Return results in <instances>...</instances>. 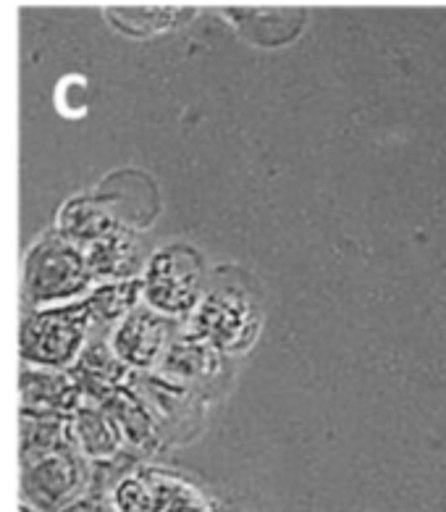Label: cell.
<instances>
[{
    "instance_id": "5",
    "label": "cell",
    "mask_w": 446,
    "mask_h": 512,
    "mask_svg": "<svg viewBox=\"0 0 446 512\" xmlns=\"http://www.w3.org/2000/svg\"><path fill=\"white\" fill-rule=\"evenodd\" d=\"M197 258L189 250H166L153 260L150 279H147V295L158 308L171 313L192 305L197 292Z\"/></svg>"
},
{
    "instance_id": "11",
    "label": "cell",
    "mask_w": 446,
    "mask_h": 512,
    "mask_svg": "<svg viewBox=\"0 0 446 512\" xmlns=\"http://www.w3.org/2000/svg\"><path fill=\"white\" fill-rule=\"evenodd\" d=\"M19 512H35V510H32V505H29V502H27V505L19 507Z\"/></svg>"
},
{
    "instance_id": "9",
    "label": "cell",
    "mask_w": 446,
    "mask_h": 512,
    "mask_svg": "<svg viewBox=\"0 0 446 512\" xmlns=\"http://www.w3.org/2000/svg\"><path fill=\"white\" fill-rule=\"evenodd\" d=\"M79 439H82V449L90 457H105L116 449V436L100 415H82L79 421Z\"/></svg>"
},
{
    "instance_id": "7",
    "label": "cell",
    "mask_w": 446,
    "mask_h": 512,
    "mask_svg": "<svg viewBox=\"0 0 446 512\" xmlns=\"http://www.w3.org/2000/svg\"><path fill=\"white\" fill-rule=\"evenodd\" d=\"M108 16H111L113 22L119 24L121 29H129V32H134V27H140L137 32L140 35H145V32H155V29H166L171 27V24L179 19V11H158V8H132V11H108Z\"/></svg>"
},
{
    "instance_id": "2",
    "label": "cell",
    "mask_w": 446,
    "mask_h": 512,
    "mask_svg": "<svg viewBox=\"0 0 446 512\" xmlns=\"http://www.w3.org/2000/svg\"><path fill=\"white\" fill-rule=\"evenodd\" d=\"M113 507L116 512H213L195 486L158 470L124 478L113 491Z\"/></svg>"
},
{
    "instance_id": "1",
    "label": "cell",
    "mask_w": 446,
    "mask_h": 512,
    "mask_svg": "<svg viewBox=\"0 0 446 512\" xmlns=\"http://www.w3.org/2000/svg\"><path fill=\"white\" fill-rule=\"evenodd\" d=\"M21 460H24L21 489H24V499L35 510L56 512L77 502V494L82 489V468L66 444L42 449Z\"/></svg>"
},
{
    "instance_id": "10",
    "label": "cell",
    "mask_w": 446,
    "mask_h": 512,
    "mask_svg": "<svg viewBox=\"0 0 446 512\" xmlns=\"http://www.w3.org/2000/svg\"><path fill=\"white\" fill-rule=\"evenodd\" d=\"M56 512H108L103 505H98V502H84V499H77V502H71V505L61 507V510Z\"/></svg>"
},
{
    "instance_id": "6",
    "label": "cell",
    "mask_w": 446,
    "mask_h": 512,
    "mask_svg": "<svg viewBox=\"0 0 446 512\" xmlns=\"http://www.w3.org/2000/svg\"><path fill=\"white\" fill-rule=\"evenodd\" d=\"M163 326L158 318L140 313V316L129 318L121 326L119 337H116V350L124 360H132L137 365H147L155 358V352L161 347Z\"/></svg>"
},
{
    "instance_id": "8",
    "label": "cell",
    "mask_w": 446,
    "mask_h": 512,
    "mask_svg": "<svg viewBox=\"0 0 446 512\" xmlns=\"http://www.w3.org/2000/svg\"><path fill=\"white\" fill-rule=\"evenodd\" d=\"M24 397L29 405L42 407H69L74 402V392H71L66 381L61 379H24Z\"/></svg>"
},
{
    "instance_id": "4",
    "label": "cell",
    "mask_w": 446,
    "mask_h": 512,
    "mask_svg": "<svg viewBox=\"0 0 446 512\" xmlns=\"http://www.w3.org/2000/svg\"><path fill=\"white\" fill-rule=\"evenodd\" d=\"M82 329L84 318L77 308L29 318L21 331V355L45 365L66 363L79 347Z\"/></svg>"
},
{
    "instance_id": "3",
    "label": "cell",
    "mask_w": 446,
    "mask_h": 512,
    "mask_svg": "<svg viewBox=\"0 0 446 512\" xmlns=\"http://www.w3.org/2000/svg\"><path fill=\"white\" fill-rule=\"evenodd\" d=\"M87 281L82 255L63 242H45L29 255L27 289L35 300H58L74 295Z\"/></svg>"
}]
</instances>
